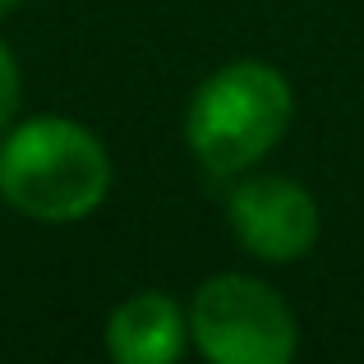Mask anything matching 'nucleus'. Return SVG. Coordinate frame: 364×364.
Segmentation results:
<instances>
[{"label": "nucleus", "mask_w": 364, "mask_h": 364, "mask_svg": "<svg viewBox=\"0 0 364 364\" xmlns=\"http://www.w3.org/2000/svg\"><path fill=\"white\" fill-rule=\"evenodd\" d=\"M189 346L213 364H291L300 318L263 277L217 272L189 295Z\"/></svg>", "instance_id": "obj_3"}, {"label": "nucleus", "mask_w": 364, "mask_h": 364, "mask_svg": "<svg viewBox=\"0 0 364 364\" xmlns=\"http://www.w3.org/2000/svg\"><path fill=\"white\" fill-rule=\"evenodd\" d=\"M102 350L116 364H176L189 350V304L166 291H134L107 314Z\"/></svg>", "instance_id": "obj_5"}, {"label": "nucleus", "mask_w": 364, "mask_h": 364, "mask_svg": "<svg viewBox=\"0 0 364 364\" xmlns=\"http://www.w3.org/2000/svg\"><path fill=\"white\" fill-rule=\"evenodd\" d=\"M116 161L88 124L28 116L0 134V198L42 226H74L107 203Z\"/></svg>", "instance_id": "obj_1"}, {"label": "nucleus", "mask_w": 364, "mask_h": 364, "mask_svg": "<svg viewBox=\"0 0 364 364\" xmlns=\"http://www.w3.org/2000/svg\"><path fill=\"white\" fill-rule=\"evenodd\" d=\"M18 5H23V0H0V18H5V14H14Z\"/></svg>", "instance_id": "obj_7"}, {"label": "nucleus", "mask_w": 364, "mask_h": 364, "mask_svg": "<svg viewBox=\"0 0 364 364\" xmlns=\"http://www.w3.org/2000/svg\"><path fill=\"white\" fill-rule=\"evenodd\" d=\"M295 120V88L277 65L240 55L194 88L185 107V148L213 180L254 171Z\"/></svg>", "instance_id": "obj_2"}, {"label": "nucleus", "mask_w": 364, "mask_h": 364, "mask_svg": "<svg viewBox=\"0 0 364 364\" xmlns=\"http://www.w3.org/2000/svg\"><path fill=\"white\" fill-rule=\"evenodd\" d=\"M18 97H23V74H18V60H14V51H9V42L0 37V134L14 124Z\"/></svg>", "instance_id": "obj_6"}, {"label": "nucleus", "mask_w": 364, "mask_h": 364, "mask_svg": "<svg viewBox=\"0 0 364 364\" xmlns=\"http://www.w3.org/2000/svg\"><path fill=\"white\" fill-rule=\"evenodd\" d=\"M226 226L249 258L267 267L300 263L318 245V198L291 176L245 171L226 194Z\"/></svg>", "instance_id": "obj_4"}]
</instances>
